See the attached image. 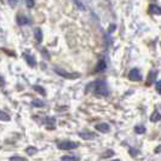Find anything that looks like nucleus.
Segmentation results:
<instances>
[{"label": "nucleus", "mask_w": 161, "mask_h": 161, "mask_svg": "<svg viewBox=\"0 0 161 161\" xmlns=\"http://www.w3.org/2000/svg\"><path fill=\"white\" fill-rule=\"evenodd\" d=\"M0 120L1 121H10V116H9V114H6L5 112L0 110Z\"/></svg>", "instance_id": "nucleus-14"}, {"label": "nucleus", "mask_w": 161, "mask_h": 161, "mask_svg": "<svg viewBox=\"0 0 161 161\" xmlns=\"http://www.w3.org/2000/svg\"><path fill=\"white\" fill-rule=\"evenodd\" d=\"M112 161H120L119 159H115V160H112Z\"/></svg>", "instance_id": "nucleus-28"}, {"label": "nucleus", "mask_w": 161, "mask_h": 161, "mask_svg": "<svg viewBox=\"0 0 161 161\" xmlns=\"http://www.w3.org/2000/svg\"><path fill=\"white\" fill-rule=\"evenodd\" d=\"M62 161H76V158L75 156H70V155H64L61 158Z\"/></svg>", "instance_id": "nucleus-18"}, {"label": "nucleus", "mask_w": 161, "mask_h": 161, "mask_svg": "<svg viewBox=\"0 0 161 161\" xmlns=\"http://www.w3.org/2000/svg\"><path fill=\"white\" fill-rule=\"evenodd\" d=\"M32 104H33V107H44L45 105V103L43 101H40V99H34Z\"/></svg>", "instance_id": "nucleus-19"}, {"label": "nucleus", "mask_w": 161, "mask_h": 161, "mask_svg": "<svg viewBox=\"0 0 161 161\" xmlns=\"http://www.w3.org/2000/svg\"><path fill=\"white\" fill-rule=\"evenodd\" d=\"M156 75H158V71L156 70H153V71H150L149 76H148V85H150L151 82H154V80H155V78H156Z\"/></svg>", "instance_id": "nucleus-13"}, {"label": "nucleus", "mask_w": 161, "mask_h": 161, "mask_svg": "<svg viewBox=\"0 0 161 161\" xmlns=\"http://www.w3.org/2000/svg\"><path fill=\"white\" fill-rule=\"evenodd\" d=\"M128 79L132 81H140L142 80V74L137 68H133L128 73Z\"/></svg>", "instance_id": "nucleus-4"}, {"label": "nucleus", "mask_w": 161, "mask_h": 161, "mask_svg": "<svg viewBox=\"0 0 161 161\" xmlns=\"http://www.w3.org/2000/svg\"><path fill=\"white\" fill-rule=\"evenodd\" d=\"M79 137H81L85 140H89V139L94 138L96 136H94V133H92L90 131H82V132H79Z\"/></svg>", "instance_id": "nucleus-7"}, {"label": "nucleus", "mask_w": 161, "mask_h": 161, "mask_svg": "<svg viewBox=\"0 0 161 161\" xmlns=\"http://www.w3.org/2000/svg\"><path fill=\"white\" fill-rule=\"evenodd\" d=\"M161 120V114L158 112V110H155L151 116H150V121H153V122H158V121H160Z\"/></svg>", "instance_id": "nucleus-11"}, {"label": "nucleus", "mask_w": 161, "mask_h": 161, "mask_svg": "<svg viewBox=\"0 0 161 161\" xmlns=\"http://www.w3.org/2000/svg\"><path fill=\"white\" fill-rule=\"evenodd\" d=\"M25 151H27V154H28V155H34V154H36L38 149H36L35 147H28V148L25 149Z\"/></svg>", "instance_id": "nucleus-16"}, {"label": "nucleus", "mask_w": 161, "mask_h": 161, "mask_svg": "<svg viewBox=\"0 0 161 161\" xmlns=\"http://www.w3.org/2000/svg\"><path fill=\"white\" fill-rule=\"evenodd\" d=\"M105 68H107L105 61H104V59H99L98 64H97V66H96V68H94V71H96V73H99V71H103Z\"/></svg>", "instance_id": "nucleus-10"}, {"label": "nucleus", "mask_w": 161, "mask_h": 161, "mask_svg": "<svg viewBox=\"0 0 161 161\" xmlns=\"http://www.w3.org/2000/svg\"><path fill=\"white\" fill-rule=\"evenodd\" d=\"M149 11L154 15H161V7H159L158 5H150Z\"/></svg>", "instance_id": "nucleus-12"}, {"label": "nucleus", "mask_w": 161, "mask_h": 161, "mask_svg": "<svg viewBox=\"0 0 161 161\" xmlns=\"http://www.w3.org/2000/svg\"><path fill=\"white\" fill-rule=\"evenodd\" d=\"M135 131H136V133H138V135H142V133H144V132H145V127L139 125V126L135 127Z\"/></svg>", "instance_id": "nucleus-17"}, {"label": "nucleus", "mask_w": 161, "mask_h": 161, "mask_svg": "<svg viewBox=\"0 0 161 161\" xmlns=\"http://www.w3.org/2000/svg\"><path fill=\"white\" fill-rule=\"evenodd\" d=\"M57 147L62 150H71V149L78 148V143H74V142H71V140H63V142L58 143Z\"/></svg>", "instance_id": "nucleus-2"}, {"label": "nucleus", "mask_w": 161, "mask_h": 161, "mask_svg": "<svg viewBox=\"0 0 161 161\" xmlns=\"http://www.w3.org/2000/svg\"><path fill=\"white\" fill-rule=\"evenodd\" d=\"M23 57L25 59V62L28 63V66H30V67H36V61H35L34 56H32V55L24 52V53H23Z\"/></svg>", "instance_id": "nucleus-5"}, {"label": "nucleus", "mask_w": 161, "mask_h": 161, "mask_svg": "<svg viewBox=\"0 0 161 161\" xmlns=\"http://www.w3.org/2000/svg\"><path fill=\"white\" fill-rule=\"evenodd\" d=\"M115 29V25H110L109 27V32H112V30H114Z\"/></svg>", "instance_id": "nucleus-27"}, {"label": "nucleus", "mask_w": 161, "mask_h": 161, "mask_svg": "<svg viewBox=\"0 0 161 161\" xmlns=\"http://www.w3.org/2000/svg\"><path fill=\"white\" fill-rule=\"evenodd\" d=\"M10 161H27L24 158H22V156H18V155H16V156H12L11 159H10Z\"/></svg>", "instance_id": "nucleus-21"}, {"label": "nucleus", "mask_w": 161, "mask_h": 161, "mask_svg": "<svg viewBox=\"0 0 161 161\" xmlns=\"http://www.w3.org/2000/svg\"><path fill=\"white\" fill-rule=\"evenodd\" d=\"M33 89H34L36 92H39L40 94H43V96H45L46 94V91H45V89L44 87H41V86H38V85H34L33 86Z\"/></svg>", "instance_id": "nucleus-15"}, {"label": "nucleus", "mask_w": 161, "mask_h": 161, "mask_svg": "<svg viewBox=\"0 0 161 161\" xmlns=\"http://www.w3.org/2000/svg\"><path fill=\"white\" fill-rule=\"evenodd\" d=\"M17 23L20 25H27V24H30V20L25 16H22V15H18L17 16Z\"/></svg>", "instance_id": "nucleus-8"}, {"label": "nucleus", "mask_w": 161, "mask_h": 161, "mask_svg": "<svg viewBox=\"0 0 161 161\" xmlns=\"http://www.w3.org/2000/svg\"><path fill=\"white\" fill-rule=\"evenodd\" d=\"M75 4H76V5H78V6H79V7H80L81 10H84V9H85V7H84V6H82V5H81L80 2H79V1H78V0H75Z\"/></svg>", "instance_id": "nucleus-24"}, {"label": "nucleus", "mask_w": 161, "mask_h": 161, "mask_svg": "<svg viewBox=\"0 0 161 161\" xmlns=\"http://www.w3.org/2000/svg\"><path fill=\"white\" fill-rule=\"evenodd\" d=\"M7 2L11 7H16V5H17V0H7Z\"/></svg>", "instance_id": "nucleus-22"}, {"label": "nucleus", "mask_w": 161, "mask_h": 161, "mask_svg": "<svg viewBox=\"0 0 161 161\" xmlns=\"http://www.w3.org/2000/svg\"><path fill=\"white\" fill-rule=\"evenodd\" d=\"M34 36L38 44H40V43L43 41V32H41L40 28H35L34 29Z\"/></svg>", "instance_id": "nucleus-9"}, {"label": "nucleus", "mask_w": 161, "mask_h": 161, "mask_svg": "<svg viewBox=\"0 0 161 161\" xmlns=\"http://www.w3.org/2000/svg\"><path fill=\"white\" fill-rule=\"evenodd\" d=\"M55 71L57 73L58 75L66 78V79H75V78H79V74L78 73H68L67 70L64 69H59V68H55Z\"/></svg>", "instance_id": "nucleus-3"}, {"label": "nucleus", "mask_w": 161, "mask_h": 161, "mask_svg": "<svg viewBox=\"0 0 161 161\" xmlns=\"http://www.w3.org/2000/svg\"><path fill=\"white\" fill-rule=\"evenodd\" d=\"M155 153H158V154H159V153H161V145H160V147H158V148L155 149Z\"/></svg>", "instance_id": "nucleus-26"}, {"label": "nucleus", "mask_w": 161, "mask_h": 161, "mask_svg": "<svg viewBox=\"0 0 161 161\" xmlns=\"http://www.w3.org/2000/svg\"><path fill=\"white\" fill-rule=\"evenodd\" d=\"M155 87H156V91L159 92V93H161V80H159L158 82H156Z\"/></svg>", "instance_id": "nucleus-23"}, {"label": "nucleus", "mask_w": 161, "mask_h": 161, "mask_svg": "<svg viewBox=\"0 0 161 161\" xmlns=\"http://www.w3.org/2000/svg\"><path fill=\"white\" fill-rule=\"evenodd\" d=\"M34 4H35L34 0H25V5H27L28 9H32L34 6Z\"/></svg>", "instance_id": "nucleus-20"}, {"label": "nucleus", "mask_w": 161, "mask_h": 161, "mask_svg": "<svg viewBox=\"0 0 161 161\" xmlns=\"http://www.w3.org/2000/svg\"><path fill=\"white\" fill-rule=\"evenodd\" d=\"M4 85H5V80H4V78L0 76V86H4Z\"/></svg>", "instance_id": "nucleus-25"}, {"label": "nucleus", "mask_w": 161, "mask_h": 161, "mask_svg": "<svg viewBox=\"0 0 161 161\" xmlns=\"http://www.w3.org/2000/svg\"><path fill=\"white\" fill-rule=\"evenodd\" d=\"M96 130H97V131H99V132H104V133H107V132H109L110 126H109L108 124H105V122H102V124H97V125H96Z\"/></svg>", "instance_id": "nucleus-6"}, {"label": "nucleus", "mask_w": 161, "mask_h": 161, "mask_svg": "<svg viewBox=\"0 0 161 161\" xmlns=\"http://www.w3.org/2000/svg\"><path fill=\"white\" fill-rule=\"evenodd\" d=\"M90 89H92V91L94 92V93L101 94V96H107L109 93L108 86H107V84L103 80H97L94 81V82H92V84H90L87 86V90H90Z\"/></svg>", "instance_id": "nucleus-1"}]
</instances>
